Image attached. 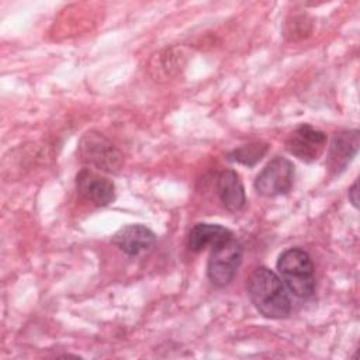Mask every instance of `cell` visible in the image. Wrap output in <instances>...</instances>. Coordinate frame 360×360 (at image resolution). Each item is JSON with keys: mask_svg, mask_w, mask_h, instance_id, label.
I'll use <instances>...</instances> for the list:
<instances>
[{"mask_svg": "<svg viewBox=\"0 0 360 360\" xmlns=\"http://www.w3.org/2000/svg\"><path fill=\"white\" fill-rule=\"evenodd\" d=\"M248 295L266 318L281 319L291 312V301L281 278L267 267H257L248 278Z\"/></svg>", "mask_w": 360, "mask_h": 360, "instance_id": "cell-1", "label": "cell"}, {"mask_svg": "<svg viewBox=\"0 0 360 360\" xmlns=\"http://www.w3.org/2000/svg\"><path fill=\"white\" fill-rule=\"evenodd\" d=\"M277 270L285 288L297 298L314 295L315 277L311 256L301 248L285 249L277 260Z\"/></svg>", "mask_w": 360, "mask_h": 360, "instance_id": "cell-2", "label": "cell"}, {"mask_svg": "<svg viewBox=\"0 0 360 360\" xmlns=\"http://www.w3.org/2000/svg\"><path fill=\"white\" fill-rule=\"evenodd\" d=\"M242 245L233 235L215 245L207 264L210 281L217 287H226L242 263Z\"/></svg>", "mask_w": 360, "mask_h": 360, "instance_id": "cell-3", "label": "cell"}, {"mask_svg": "<svg viewBox=\"0 0 360 360\" xmlns=\"http://www.w3.org/2000/svg\"><path fill=\"white\" fill-rule=\"evenodd\" d=\"M79 152L82 159L108 173H117L122 165L121 152L101 134L90 131L84 134L79 142Z\"/></svg>", "mask_w": 360, "mask_h": 360, "instance_id": "cell-4", "label": "cell"}, {"mask_svg": "<svg viewBox=\"0 0 360 360\" xmlns=\"http://www.w3.org/2000/svg\"><path fill=\"white\" fill-rule=\"evenodd\" d=\"M294 165L283 156H274L256 176L255 188L263 197L287 194L294 183Z\"/></svg>", "mask_w": 360, "mask_h": 360, "instance_id": "cell-5", "label": "cell"}, {"mask_svg": "<svg viewBox=\"0 0 360 360\" xmlns=\"http://www.w3.org/2000/svg\"><path fill=\"white\" fill-rule=\"evenodd\" d=\"M326 135L325 132L312 128L308 124L297 127L285 139V149L307 163L316 160L325 150Z\"/></svg>", "mask_w": 360, "mask_h": 360, "instance_id": "cell-6", "label": "cell"}, {"mask_svg": "<svg viewBox=\"0 0 360 360\" xmlns=\"http://www.w3.org/2000/svg\"><path fill=\"white\" fill-rule=\"evenodd\" d=\"M76 186L77 191L90 202L98 207H105L111 204L115 198V186L114 183L90 170V169H82L76 176Z\"/></svg>", "mask_w": 360, "mask_h": 360, "instance_id": "cell-7", "label": "cell"}, {"mask_svg": "<svg viewBox=\"0 0 360 360\" xmlns=\"http://www.w3.org/2000/svg\"><path fill=\"white\" fill-rule=\"evenodd\" d=\"M156 242L155 233L145 225L131 224L120 228L114 236L112 243L124 253L136 256L142 252L149 250Z\"/></svg>", "mask_w": 360, "mask_h": 360, "instance_id": "cell-8", "label": "cell"}, {"mask_svg": "<svg viewBox=\"0 0 360 360\" xmlns=\"http://www.w3.org/2000/svg\"><path fill=\"white\" fill-rule=\"evenodd\" d=\"M359 149V131H343L335 135L329 152L328 167L333 174H339L352 162Z\"/></svg>", "mask_w": 360, "mask_h": 360, "instance_id": "cell-9", "label": "cell"}, {"mask_svg": "<svg viewBox=\"0 0 360 360\" xmlns=\"http://www.w3.org/2000/svg\"><path fill=\"white\" fill-rule=\"evenodd\" d=\"M217 191L222 205L232 212L240 211L246 204L245 188L235 170H222L217 179Z\"/></svg>", "mask_w": 360, "mask_h": 360, "instance_id": "cell-10", "label": "cell"}, {"mask_svg": "<svg viewBox=\"0 0 360 360\" xmlns=\"http://www.w3.org/2000/svg\"><path fill=\"white\" fill-rule=\"evenodd\" d=\"M232 232L218 224L200 222L195 224L187 236V246L193 252H200L208 246L214 248L219 242L229 238Z\"/></svg>", "mask_w": 360, "mask_h": 360, "instance_id": "cell-11", "label": "cell"}, {"mask_svg": "<svg viewBox=\"0 0 360 360\" xmlns=\"http://www.w3.org/2000/svg\"><path fill=\"white\" fill-rule=\"evenodd\" d=\"M266 152H267V143L252 142L229 152L228 159L232 162L242 163L245 166H255L266 155Z\"/></svg>", "mask_w": 360, "mask_h": 360, "instance_id": "cell-12", "label": "cell"}, {"mask_svg": "<svg viewBox=\"0 0 360 360\" xmlns=\"http://www.w3.org/2000/svg\"><path fill=\"white\" fill-rule=\"evenodd\" d=\"M357 187H359V183L357 181H354V184L350 187V190H349V200H350V202L357 208V205H359V198H357Z\"/></svg>", "mask_w": 360, "mask_h": 360, "instance_id": "cell-13", "label": "cell"}]
</instances>
